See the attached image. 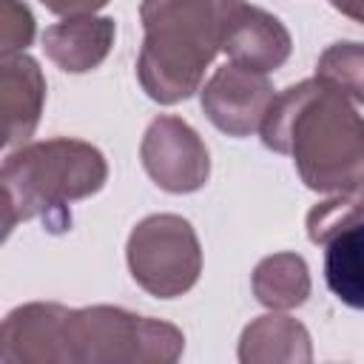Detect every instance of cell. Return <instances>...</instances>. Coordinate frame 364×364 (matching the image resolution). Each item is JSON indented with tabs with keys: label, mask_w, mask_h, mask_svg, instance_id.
<instances>
[{
	"label": "cell",
	"mask_w": 364,
	"mask_h": 364,
	"mask_svg": "<svg viewBox=\"0 0 364 364\" xmlns=\"http://www.w3.org/2000/svg\"><path fill=\"white\" fill-rule=\"evenodd\" d=\"M290 48L293 40L284 23L264 9L245 3L233 11L222 40V51L230 57V63H239L262 74L282 68L290 57Z\"/></svg>",
	"instance_id": "9c48e42d"
},
{
	"label": "cell",
	"mask_w": 364,
	"mask_h": 364,
	"mask_svg": "<svg viewBox=\"0 0 364 364\" xmlns=\"http://www.w3.org/2000/svg\"><path fill=\"white\" fill-rule=\"evenodd\" d=\"M253 296L270 310H293L310 296V270L296 253L264 256L253 270Z\"/></svg>",
	"instance_id": "5bb4252c"
},
{
	"label": "cell",
	"mask_w": 364,
	"mask_h": 364,
	"mask_svg": "<svg viewBox=\"0 0 364 364\" xmlns=\"http://www.w3.org/2000/svg\"><path fill=\"white\" fill-rule=\"evenodd\" d=\"M310 333L293 316L279 310L253 318L239 338L242 364H267V361H310Z\"/></svg>",
	"instance_id": "7c38bea8"
},
{
	"label": "cell",
	"mask_w": 364,
	"mask_h": 364,
	"mask_svg": "<svg viewBox=\"0 0 364 364\" xmlns=\"http://www.w3.org/2000/svg\"><path fill=\"white\" fill-rule=\"evenodd\" d=\"M48 11L63 14V17H77V14H94L102 9L108 0H40Z\"/></svg>",
	"instance_id": "ac0fdd59"
},
{
	"label": "cell",
	"mask_w": 364,
	"mask_h": 364,
	"mask_svg": "<svg viewBox=\"0 0 364 364\" xmlns=\"http://www.w3.org/2000/svg\"><path fill=\"white\" fill-rule=\"evenodd\" d=\"M108 179L105 156L82 139H46L11 151L0 171L3 233L17 222L43 219L48 230H65L71 222L68 202L97 193Z\"/></svg>",
	"instance_id": "3957f363"
},
{
	"label": "cell",
	"mask_w": 364,
	"mask_h": 364,
	"mask_svg": "<svg viewBox=\"0 0 364 364\" xmlns=\"http://www.w3.org/2000/svg\"><path fill=\"white\" fill-rule=\"evenodd\" d=\"M68 307L54 301H31L11 310L0 327L3 364H60L63 324Z\"/></svg>",
	"instance_id": "ba28073f"
},
{
	"label": "cell",
	"mask_w": 364,
	"mask_h": 364,
	"mask_svg": "<svg viewBox=\"0 0 364 364\" xmlns=\"http://www.w3.org/2000/svg\"><path fill=\"white\" fill-rule=\"evenodd\" d=\"M324 245V279L330 293L347 307L364 310V219L341 228Z\"/></svg>",
	"instance_id": "4fadbf2b"
},
{
	"label": "cell",
	"mask_w": 364,
	"mask_h": 364,
	"mask_svg": "<svg viewBox=\"0 0 364 364\" xmlns=\"http://www.w3.org/2000/svg\"><path fill=\"white\" fill-rule=\"evenodd\" d=\"M185 336L168 321L128 313L122 307L68 310L63 324V361L82 364H171L182 355Z\"/></svg>",
	"instance_id": "277c9868"
},
{
	"label": "cell",
	"mask_w": 364,
	"mask_h": 364,
	"mask_svg": "<svg viewBox=\"0 0 364 364\" xmlns=\"http://www.w3.org/2000/svg\"><path fill=\"white\" fill-rule=\"evenodd\" d=\"M316 80H321L350 102L364 105V43L341 40L327 46L316 63Z\"/></svg>",
	"instance_id": "9a60e30c"
},
{
	"label": "cell",
	"mask_w": 364,
	"mask_h": 364,
	"mask_svg": "<svg viewBox=\"0 0 364 364\" xmlns=\"http://www.w3.org/2000/svg\"><path fill=\"white\" fill-rule=\"evenodd\" d=\"M358 219H364V173L353 185L336 191L330 199H324L307 213V236L310 242L324 245L333 233H338L341 228Z\"/></svg>",
	"instance_id": "2e32d148"
},
{
	"label": "cell",
	"mask_w": 364,
	"mask_h": 364,
	"mask_svg": "<svg viewBox=\"0 0 364 364\" xmlns=\"http://www.w3.org/2000/svg\"><path fill=\"white\" fill-rule=\"evenodd\" d=\"M46 77L34 57L11 54L0 65V111H3V145H23L43 114Z\"/></svg>",
	"instance_id": "30bf717a"
},
{
	"label": "cell",
	"mask_w": 364,
	"mask_h": 364,
	"mask_svg": "<svg viewBox=\"0 0 364 364\" xmlns=\"http://www.w3.org/2000/svg\"><path fill=\"white\" fill-rule=\"evenodd\" d=\"M145 173L168 193H193L210 176V156L199 134L179 117H156L139 145Z\"/></svg>",
	"instance_id": "8992f818"
},
{
	"label": "cell",
	"mask_w": 364,
	"mask_h": 364,
	"mask_svg": "<svg viewBox=\"0 0 364 364\" xmlns=\"http://www.w3.org/2000/svg\"><path fill=\"white\" fill-rule=\"evenodd\" d=\"M245 0H142V48L136 77L142 91L173 105L202 88L205 68L222 51L233 11Z\"/></svg>",
	"instance_id": "7a4b0ae2"
},
{
	"label": "cell",
	"mask_w": 364,
	"mask_h": 364,
	"mask_svg": "<svg viewBox=\"0 0 364 364\" xmlns=\"http://www.w3.org/2000/svg\"><path fill=\"white\" fill-rule=\"evenodd\" d=\"M114 37L117 26L111 17L77 14L43 31V51L57 68L68 74H85L108 57Z\"/></svg>",
	"instance_id": "8fae6325"
},
{
	"label": "cell",
	"mask_w": 364,
	"mask_h": 364,
	"mask_svg": "<svg viewBox=\"0 0 364 364\" xmlns=\"http://www.w3.org/2000/svg\"><path fill=\"white\" fill-rule=\"evenodd\" d=\"M262 142L296 162L310 191L336 193L364 173V117L321 80H301L267 108Z\"/></svg>",
	"instance_id": "6da1fadb"
},
{
	"label": "cell",
	"mask_w": 364,
	"mask_h": 364,
	"mask_svg": "<svg viewBox=\"0 0 364 364\" xmlns=\"http://www.w3.org/2000/svg\"><path fill=\"white\" fill-rule=\"evenodd\" d=\"M330 6L338 9L341 14H347V17L358 20V23H364V0H330Z\"/></svg>",
	"instance_id": "d6986e66"
},
{
	"label": "cell",
	"mask_w": 364,
	"mask_h": 364,
	"mask_svg": "<svg viewBox=\"0 0 364 364\" xmlns=\"http://www.w3.org/2000/svg\"><path fill=\"white\" fill-rule=\"evenodd\" d=\"M128 267L134 282L159 299L188 293L202 273V247L188 219L176 213H154L128 236Z\"/></svg>",
	"instance_id": "5b68a950"
},
{
	"label": "cell",
	"mask_w": 364,
	"mask_h": 364,
	"mask_svg": "<svg viewBox=\"0 0 364 364\" xmlns=\"http://www.w3.org/2000/svg\"><path fill=\"white\" fill-rule=\"evenodd\" d=\"M34 40V17L20 0H0V51L3 57L26 51Z\"/></svg>",
	"instance_id": "e0dca14e"
},
{
	"label": "cell",
	"mask_w": 364,
	"mask_h": 364,
	"mask_svg": "<svg viewBox=\"0 0 364 364\" xmlns=\"http://www.w3.org/2000/svg\"><path fill=\"white\" fill-rule=\"evenodd\" d=\"M276 100L267 74L225 63L202 88L205 117L228 136H250L262 128L270 102Z\"/></svg>",
	"instance_id": "52a82bcc"
}]
</instances>
